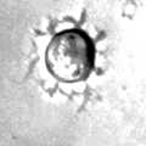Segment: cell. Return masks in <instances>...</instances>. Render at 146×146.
I'll use <instances>...</instances> for the list:
<instances>
[{"instance_id": "6da1fadb", "label": "cell", "mask_w": 146, "mask_h": 146, "mask_svg": "<svg viewBox=\"0 0 146 146\" xmlns=\"http://www.w3.org/2000/svg\"><path fill=\"white\" fill-rule=\"evenodd\" d=\"M96 49L90 35L78 28L55 34L45 51L48 71L65 83H77L90 76L95 63Z\"/></svg>"}]
</instances>
